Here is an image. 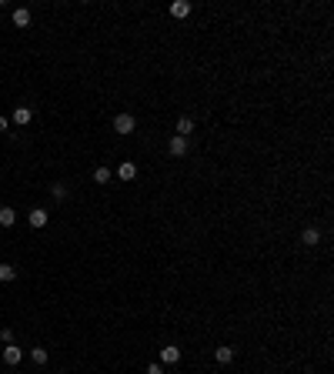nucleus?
Returning a JSON list of instances; mask_svg holds the SVG:
<instances>
[{"mask_svg":"<svg viewBox=\"0 0 334 374\" xmlns=\"http://www.w3.org/2000/svg\"><path fill=\"white\" fill-rule=\"evenodd\" d=\"M147 374H164V367H160V364H147Z\"/></svg>","mask_w":334,"mask_h":374,"instance_id":"nucleus-19","label":"nucleus"},{"mask_svg":"<svg viewBox=\"0 0 334 374\" xmlns=\"http://www.w3.org/2000/svg\"><path fill=\"white\" fill-rule=\"evenodd\" d=\"M301 241H304V244H308V247H314V244H318V241H321V231H318V227H304Z\"/></svg>","mask_w":334,"mask_h":374,"instance_id":"nucleus-11","label":"nucleus"},{"mask_svg":"<svg viewBox=\"0 0 334 374\" xmlns=\"http://www.w3.org/2000/svg\"><path fill=\"white\" fill-rule=\"evenodd\" d=\"M20 358H24V351H20V348H14V344H7V348H4V364L17 367V364H20Z\"/></svg>","mask_w":334,"mask_h":374,"instance_id":"nucleus-2","label":"nucleus"},{"mask_svg":"<svg viewBox=\"0 0 334 374\" xmlns=\"http://www.w3.org/2000/svg\"><path fill=\"white\" fill-rule=\"evenodd\" d=\"M30 358H34V364H47V351H44V348H34Z\"/></svg>","mask_w":334,"mask_h":374,"instance_id":"nucleus-15","label":"nucleus"},{"mask_svg":"<svg viewBox=\"0 0 334 374\" xmlns=\"http://www.w3.org/2000/svg\"><path fill=\"white\" fill-rule=\"evenodd\" d=\"M14 27H30V10H27V7L14 10Z\"/></svg>","mask_w":334,"mask_h":374,"instance_id":"nucleus-10","label":"nucleus"},{"mask_svg":"<svg viewBox=\"0 0 334 374\" xmlns=\"http://www.w3.org/2000/svg\"><path fill=\"white\" fill-rule=\"evenodd\" d=\"M0 341H4V344H14V331H10V327H4V331H0Z\"/></svg>","mask_w":334,"mask_h":374,"instance_id":"nucleus-18","label":"nucleus"},{"mask_svg":"<svg viewBox=\"0 0 334 374\" xmlns=\"http://www.w3.org/2000/svg\"><path fill=\"white\" fill-rule=\"evenodd\" d=\"M134 127H137V120L130 117V114H117V117H114V130H117V134H130Z\"/></svg>","mask_w":334,"mask_h":374,"instance_id":"nucleus-1","label":"nucleus"},{"mask_svg":"<svg viewBox=\"0 0 334 374\" xmlns=\"http://www.w3.org/2000/svg\"><path fill=\"white\" fill-rule=\"evenodd\" d=\"M160 361H164V364H177V361H181V348H174V344L160 348Z\"/></svg>","mask_w":334,"mask_h":374,"instance_id":"nucleus-4","label":"nucleus"},{"mask_svg":"<svg viewBox=\"0 0 334 374\" xmlns=\"http://www.w3.org/2000/svg\"><path fill=\"white\" fill-rule=\"evenodd\" d=\"M4 130H7V117H0V134H4Z\"/></svg>","mask_w":334,"mask_h":374,"instance_id":"nucleus-20","label":"nucleus"},{"mask_svg":"<svg viewBox=\"0 0 334 374\" xmlns=\"http://www.w3.org/2000/svg\"><path fill=\"white\" fill-rule=\"evenodd\" d=\"M191 14V4L187 0H177V4H171V17H177V20H184V17Z\"/></svg>","mask_w":334,"mask_h":374,"instance_id":"nucleus-8","label":"nucleus"},{"mask_svg":"<svg viewBox=\"0 0 334 374\" xmlns=\"http://www.w3.org/2000/svg\"><path fill=\"white\" fill-rule=\"evenodd\" d=\"M117 177H120V181H134V177H137V167L130 164V160H124V164L117 167Z\"/></svg>","mask_w":334,"mask_h":374,"instance_id":"nucleus-9","label":"nucleus"},{"mask_svg":"<svg viewBox=\"0 0 334 374\" xmlns=\"http://www.w3.org/2000/svg\"><path fill=\"white\" fill-rule=\"evenodd\" d=\"M50 191H54V197H57V200H64V197H67V191H64V184H54V187H50Z\"/></svg>","mask_w":334,"mask_h":374,"instance_id":"nucleus-17","label":"nucleus"},{"mask_svg":"<svg viewBox=\"0 0 334 374\" xmlns=\"http://www.w3.org/2000/svg\"><path fill=\"white\" fill-rule=\"evenodd\" d=\"M17 224V211L14 207H0V227H14Z\"/></svg>","mask_w":334,"mask_h":374,"instance_id":"nucleus-7","label":"nucleus"},{"mask_svg":"<svg viewBox=\"0 0 334 374\" xmlns=\"http://www.w3.org/2000/svg\"><path fill=\"white\" fill-rule=\"evenodd\" d=\"M27 221H30V227H44V224H47V211H44V207H34L30 214H27Z\"/></svg>","mask_w":334,"mask_h":374,"instance_id":"nucleus-6","label":"nucleus"},{"mask_svg":"<svg viewBox=\"0 0 334 374\" xmlns=\"http://www.w3.org/2000/svg\"><path fill=\"white\" fill-rule=\"evenodd\" d=\"M191 130H194V120L191 117H181V120H177V137H187Z\"/></svg>","mask_w":334,"mask_h":374,"instance_id":"nucleus-12","label":"nucleus"},{"mask_svg":"<svg viewBox=\"0 0 334 374\" xmlns=\"http://www.w3.org/2000/svg\"><path fill=\"white\" fill-rule=\"evenodd\" d=\"M214 358L221 361V364H231V361H234V348H217V351H214Z\"/></svg>","mask_w":334,"mask_h":374,"instance_id":"nucleus-13","label":"nucleus"},{"mask_svg":"<svg viewBox=\"0 0 334 374\" xmlns=\"http://www.w3.org/2000/svg\"><path fill=\"white\" fill-rule=\"evenodd\" d=\"M167 151L174 154V157H184V154H187V137H171Z\"/></svg>","mask_w":334,"mask_h":374,"instance_id":"nucleus-3","label":"nucleus"},{"mask_svg":"<svg viewBox=\"0 0 334 374\" xmlns=\"http://www.w3.org/2000/svg\"><path fill=\"white\" fill-rule=\"evenodd\" d=\"M94 181L97 184H107V181H111V171H107V167H97L94 171Z\"/></svg>","mask_w":334,"mask_h":374,"instance_id":"nucleus-16","label":"nucleus"},{"mask_svg":"<svg viewBox=\"0 0 334 374\" xmlns=\"http://www.w3.org/2000/svg\"><path fill=\"white\" fill-rule=\"evenodd\" d=\"M30 120H34V111H30V107H17V111H14V124H17V127H27Z\"/></svg>","mask_w":334,"mask_h":374,"instance_id":"nucleus-5","label":"nucleus"},{"mask_svg":"<svg viewBox=\"0 0 334 374\" xmlns=\"http://www.w3.org/2000/svg\"><path fill=\"white\" fill-rule=\"evenodd\" d=\"M14 278H17L14 264H0V281H14Z\"/></svg>","mask_w":334,"mask_h":374,"instance_id":"nucleus-14","label":"nucleus"}]
</instances>
